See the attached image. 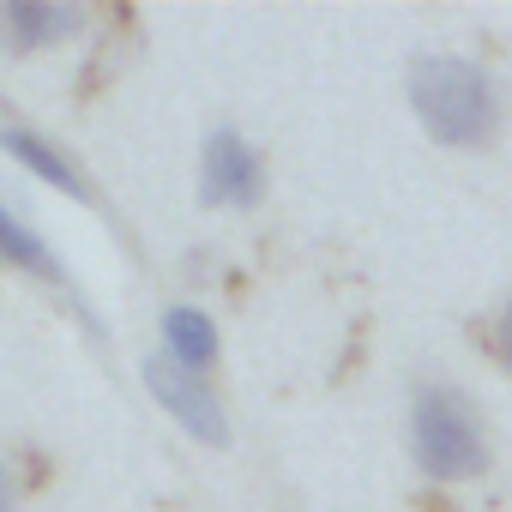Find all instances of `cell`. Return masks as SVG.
I'll list each match as a JSON object with an SVG mask.
<instances>
[{"instance_id":"cell-1","label":"cell","mask_w":512,"mask_h":512,"mask_svg":"<svg viewBox=\"0 0 512 512\" xmlns=\"http://www.w3.org/2000/svg\"><path fill=\"white\" fill-rule=\"evenodd\" d=\"M404 103L440 151H488L506 127L500 79L452 49H428L404 67Z\"/></svg>"},{"instance_id":"cell-2","label":"cell","mask_w":512,"mask_h":512,"mask_svg":"<svg viewBox=\"0 0 512 512\" xmlns=\"http://www.w3.org/2000/svg\"><path fill=\"white\" fill-rule=\"evenodd\" d=\"M404 446H410V464L440 488H464L494 470V422H488L482 398L446 374H428L410 386Z\"/></svg>"},{"instance_id":"cell-3","label":"cell","mask_w":512,"mask_h":512,"mask_svg":"<svg viewBox=\"0 0 512 512\" xmlns=\"http://www.w3.org/2000/svg\"><path fill=\"white\" fill-rule=\"evenodd\" d=\"M193 187L211 211H253L272 193V169L241 127H211L199 139V163H193Z\"/></svg>"},{"instance_id":"cell-4","label":"cell","mask_w":512,"mask_h":512,"mask_svg":"<svg viewBox=\"0 0 512 512\" xmlns=\"http://www.w3.org/2000/svg\"><path fill=\"white\" fill-rule=\"evenodd\" d=\"M0 266H13L19 278L43 284V290H49V296H55V302L67 308V314H79V320H85V326H91L97 338H109V332H103V320L91 314V302H85L79 278H73V272L61 266L55 241H49V235H43L37 223H25V217H19V211L7 205V199H0Z\"/></svg>"},{"instance_id":"cell-5","label":"cell","mask_w":512,"mask_h":512,"mask_svg":"<svg viewBox=\"0 0 512 512\" xmlns=\"http://www.w3.org/2000/svg\"><path fill=\"white\" fill-rule=\"evenodd\" d=\"M145 392L163 404V416H169L187 440H199V446H229L235 422H229L223 392H217L205 374H187V368H175V362H163V356H145Z\"/></svg>"},{"instance_id":"cell-6","label":"cell","mask_w":512,"mask_h":512,"mask_svg":"<svg viewBox=\"0 0 512 512\" xmlns=\"http://www.w3.org/2000/svg\"><path fill=\"white\" fill-rule=\"evenodd\" d=\"M157 356L163 362H175V368H187V374H217V362H223V332H217V320H211V308H199V302H169L163 314H157Z\"/></svg>"},{"instance_id":"cell-7","label":"cell","mask_w":512,"mask_h":512,"mask_svg":"<svg viewBox=\"0 0 512 512\" xmlns=\"http://www.w3.org/2000/svg\"><path fill=\"white\" fill-rule=\"evenodd\" d=\"M0 145H7V157L25 169V175H37L43 187H55V193H67L73 205H97V187H91V175L67 157V145H55L49 133H37V127H19V121H7L0 127Z\"/></svg>"},{"instance_id":"cell-8","label":"cell","mask_w":512,"mask_h":512,"mask_svg":"<svg viewBox=\"0 0 512 512\" xmlns=\"http://www.w3.org/2000/svg\"><path fill=\"white\" fill-rule=\"evenodd\" d=\"M85 31V13L67 0H7L0 7V43L13 55H49Z\"/></svg>"},{"instance_id":"cell-9","label":"cell","mask_w":512,"mask_h":512,"mask_svg":"<svg viewBox=\"0 0 512 512\" xmlns=\"http://www.w3.org/2000/svg\"><path fill=\"white\" fill-rule=\"evenodd\" d=\"M488 350H494V362L512 374V296L500 302V314H494V326H488Z\"/></svg>"},{"instance_id":"cell-10","label":"cell","mask_w":512,"mask_h":512,"mask_svg":"<svg viewBox=\"0 0 512 512\" xmlns=\"http://www.w3.org/2000/svg\"><path fill=\"white\" fill-rule=\"evenodd\" d=\"M0 512H25V482L7 458H0Z\"/></svg>"}]
</instances>
